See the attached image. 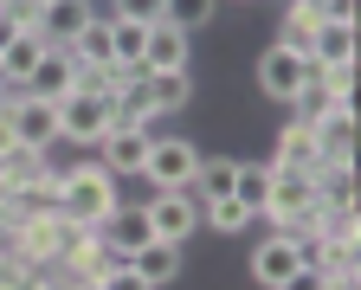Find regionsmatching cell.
Returning a JSON list of instances; mask_svg holds the SVG:
<instances>
[{
	"label": "cell",
	"instance_id": "1",
	"mask_svg": "<svg viewBox=\"0 0 361 290\" xmlns=\"http://www.w3.org/2000/svg\"><path fill=\"white\" fill-rule=\"evenodd\" d=\"M116 200V174L104 162H78V168H59V213L65 219H84V226H97Z\"/></svg>",
	"mask_w": 361,
	"mask_h": 290
},
{
	"label": "cell",
	"instance_id": "2",
	"mask_svg": "<svg viewBox=\"0 0 361 290\" xmlns=\"http://www.w3.org/2000/svg\"><path fill=\"white\" fill-rule=\"evenodd\" d=\"M310 78H316V59L310 52H290V45H264L258 65H252V84H258L264 104H290Z\"/></svg>",
	"mask_w": 361,
	"mask_h": 290
},
{
	"label": "cell",
	"instance_id": "3",
	"mask_svg": "<svg viewBox=\"0 0 361 290\" xmlns=\"http://www.w3.org/2000/svg\"><path fill=\"white\" fill-rule=\"evenodd\" d=\"M110 123H116V104H110V97H97V90H65L59 97V142L97 149Z\"/></svg>",
	"mask_w": 361,
	"mask_h": 290
},
{
	"label": "cell",
	"instance_id": "4",
	"mask_svg": "<svg viewBox=\"0 0 361 290\" xmlns=\"http://www.w3.org/2000/svg\"><path fill=\"white\" fill-rule=\"evenodd\" d=\"M149 226L155 238H174V246H188V238L200 232V200H194V187H149Z\"/></svg>",
	"mask_w": 361,
	"mask_h": 290
},
{
	"label": "cell",
	"instance_id": "5",
	"mask_svg": "<svg viewBox=\"0 0 361 290\" xmlns=\"http://www.w3.org/2000/svg\"><path fill=\"white\" fill-rule=\"evenodd\" d=\"M194 168H200V142L194 135H155L149 162H142V181L149 187H194Z\"/></svg>",
	"mask_w": 361,
	"mask_h": 290
},
{
	"label": "cell",
	"instance_id": "6",
	"mask_svg": "<svg viewBox=\"0 0 361 290\" xmlns=\"http://www.w3.org/2000/svg\"><path fill=\"white\" fill-rule=\"evenodd\" d=\"M316 174H297V168H271V187H264V219L284 226V219H316Z\"/></svg>",
	"mask_w": 361,
	"mask_h": 290
},
{
	"label": "cell",
	"instance_id": "7",
	"mask_svg": "<svg viewBox=\"0 0 361 290\" xmlns=\"http://www.w3.org/2000/svg\"><path fill=\"white\" fill-rule=\"evenodd\" d=\"M7 110H13V129H20V142H26V149L52 155V142H59V104H52V97L7 90Z\"/></svg>",
	"mask_w": 361,
	"mask_h": 290
},
{
	"label": "cell",
	"instance_id": "8",
	"mask_svg": "<svg viewBox=\"0 0 361 290\" xmlns=\"http://www.w3.org/2000/svg\"><path fill=\"white\" fill-rule=\"evenodd\" d=\"M149 142H155V123H110L104 129V168L123 181V174H142V162H149Z\"/></svg>",
	"mask_w": 361,
	"mask_h": 290
},
{
	"label": "cell",
	"instance_id": "9",
	"mask_svg": "<svg viewBox=\"0 0 361 290\" xmlns=\"http://www.w3.org/2000/svg\"><path fill=\"white\" fill-rule=\"evenodd\" d=\"M310 129V142H316V155H323V168H336V162H355V110L348 104H329L316 123H303Z\"/></svg>",
	"mask_w": 361,
	"mask_h": 290
},
{
	"label": "cell",
	"instance_id": "10",
	"mask_svg": "<svg viewBox=\"0 0 361 290\" xmlns=\"http://www.w3.org/2000/svg\"><path fill=\"white\" fill-rule=\"evenodd\" d=\"M97 238L116 252V258H129V252H142L149 238H155V226H149V207H110L104 219H97Z\"/></svg>",
	"mask_w": 361,
	"mask_h": 290
},
{
	"label": "cell",
	"instance_id": "11",
	"mask_svg": "<svg viewBox=\"0 0 361 290\" xmlns=\"http://www.w3.org/2000/svg\"><path fill=\"white\" fill-rule=\"evenodd\" d=\"M78 84V59L65 52V45H45V59L26 71V84H13V90H26V97H52V104H59V97Z\"/></svg>",
	"mask_w": 361,
	"mask_h": 290
},
{
	"label": "cell",
	"instance_id": "12",
	"mask_svg": "<svg viewBox=\"0 0 361 290\" xmlns=\"http://www.w3.org/2000/svg\"><path fill=\"white\" fill-rule=\"evenodd\" d=\"M194 32H180L168 20L149 26V45H142V71H194V52H188Z\"/></svg>",
	"mask_w": 361,
	"mask_h": 290
},
{
	"label": "cell",
	"instance_id": "13",
	"mask_svg": "<svg viewBox=\"0 0 361 290\" xmlns=\"http://www.w3.org/2000/svg\"><path fill=\"white\" fill-rule=\"evenodd\" d=\"M297 265H303V258H297L290 238H284V232H264V238H258V252H252V284H258V290H278Z\"/></svg>",
	"mask_w": 361,
	"mask_h": 290
},
{
	"label": "cell",
	"instance_id": "14",
	"mask_svg": "<svg viewBox=\"0 0 361 290\" xmlns=\"http://www.w3.org/2000/svg\"><path fill=\"white\" fill-rule=\"evenodd\" d=\"M142 97L155 116H180L194 104V71H142Z\"/></svg>",
	"mask_w": 361,
	"mask_h": 290
},
{
	"label": "cell",
	"instance_id": "15",
	"mask_svg": "<svg viewBox=\"0 0 361 290\" xmlns=\"http://www.w3.org/2000/svg\"><path fill=\"white\" fill-rule=\"evenodd\" d=\"M180 265H188V258H180V246H174V238H149V246H142V252H129V271H135V277H142L149 290H161V284H174V277H180Z\"/></svg>",
	"mask_w": 361,
	"mask_h": 290
},
{
	"label": "cell",
	"instance_id": "16",
	"mask_svg": "<svg viewBox=\"0 0 361 290\" xmlns=\"http://www.w3.org/2000/svg\"><path fill=\"white\" fill-rule=\"evenodd\" d=\"M90 13H97L90 0H45V7H39V32H45V45H71V39L84 32Z\"/></svg>",
	"mask_w": 361,
	"mask_h": 290
},
{
	"label": "cell",
	"instance_id": "17",
	"mask_svg": "<svg viewBox=\"0 0 361 290\" xmlns=\"http://www.w3.org/2000/svg\"><path fill=\"white\" fill-rule=\"evenodd\" d=\"M45 59V32H13L0 45V84H26V71Z\"/></svg>",
	"mask_w": 361,
	"mask_h": 290
},
{
	"label": "cell",
	"instance_id": "18",
	"mask_svg": "<svg viewBox=\"0 0 361 290\" xmlns=\"http://www.w3.org/2000/svg\"><path fill=\"white\" fill-rule=\"evenodd\" d=\"M310 59L316 65H348L355 59V20H323L310 39Z\"/></svg>",
	"mask_w": 361,
	"mask_h": 290
},
{
	"label": "cell",
	"instance_id": "19",
	"mask_svg": "<svg viewBox=\"0 0 361 290\" xmlns=\"http://www.w3.org/2000/svg\"><path fill=\"white\" fill-rule=\"evenodd\" d=\"M271 168H297V174H316V168H323V155H316V142H310V129H303V123H284Z\"/></svg>",
	"mask_w": 361,
	"mask_h": 290
},
{
	"label": "cell",
	"instance_id": "20",
	"mask_svg": "<svg viewBox=\"0 0 361 290\" xmlns=\"http://www.w3.org/2000/svg\"><path fill=\"white\" fill-rule=\"evenodd\" d=\"M316 26H323V13H316L310 0H284V20H278V39H271V45H290V52H310Z\"/></svg>",
	"mask_w": 361,
	"mask_h": 290
},
{
	"label": "cell",
	"instance_id": "21",
	"mask_svg": "<svg viewBox=\"0 0 361 290\" xmlns=\"http://www.w3.org/2000/svg\"><path fill=\"white\" fill-rule=\"evenodd\" d=\"M65 52H71L78 65H116V59H110V13H90L84 32L65 45Z\"/></svg>",
	"mask_w": 361,
	"mask_h": 290
},
{
	"label": "cell",
	"instance_id": "22",
	"mask_svg": "<svg viewBox=\"0 0 361 290\" xmlns=\"http://www.w3.org/2000/svg\"><path fill=\"white\" fill-rule=\"evenodd\" d=\"M264 187H271V162H233V200L252 219L264 213Z\"/></svg>",
	"mask_w": 361,
	"mask_h": 290
},
{
	"label": "cell",
	"instance_id": "23",
	"mask_svg": "<svg viewBox=\"0 0 361 290\" xmlns=\"http://www.w3.org/2000/svg\"><path fill=\"white\" fill-rule=\"evenodd\" d=\"M233 193V155H200L194 168V200H226Z\"/></svg>",
	"mask_w": 361,
	"mask_h": 290
},
{
	"label": "cell",
	"instance_id": "24",
	"mask_svg": "<svg viewBox=\"0 0 361 290\" xmlns=\"http://www.w3.org/2000/svg\"><path fill=\"white\" fill-rule=\"evenodd\" d=\"M142 45H149V26L110 13V59H116V65H142Z\"/></svg>",
	"mask_w": 361,
	"mask_h": 290
},
{
	"label": "cell",
	"instance_id": "25",
	"mask_svg": "<svg viewBox=\"0 0 361 290\" xmlns=\"http://www.w3.org/2000/svg\"><path fill=\"white\" fill-rule=\"evenodd\" d=\"M213 13H219V0H161V20H168V26H180V32L213 26Z\"/></svg>",
	"mask_w": 361,
	"mask_h": 290
},
{
	"label": "cell",
	"instance_id": "26",
	"mask_svg": "<svg viewBox=\"0 0 361 290\" xmlns=\"http://www.w3.org/2000/svg\"><path fill=\"white\" fill-rule=\"evenodd\" d=\"M200 226H213V232H245L252 226V213L226 193V200H200Z\"/></svg>",
	"mask_w": 361,
	"mask_h": 290
},
{
	"label": "cell",
	"instance_id": "27",
	"mask_svg": "<svg viewBox=\"0 0 361 290\" xmlns=\"http://www.w3.org/2000/svg\"><path fill=\"white\" fill-rule=\"evenodd\" d=\"M316 84H323L336 104H348V110H355V59H348V65H316Z\"/></svg>",
	"mask_w": 361,
	"mask_h": 290
},
{
	"label": "cell",
	"instance_id": "28",
	"mask_svg": "<svg viewBox=\"0 0 361 290\" xmlns=\"http://www.w3.org/2000/svg\"><path fill=\"white\" fill-rule=\"evenodd\" d=\"M116 20H135V26H155L161 20V0H110Z\"/></svg>",
	"mask_w": 361,
	"mask_h": 290
},
{
	"label": "cell",
	"instance_id": "29",
	"mask_svg": "<svg viewBox=\"0 0 361 290\" xmlns=\"http://www.w3.org/2000/svg\"><path fill=\"white\" fill-rule=\"evenodd\" d=\"M90 290H149V284H142V277H135L129 265H110L104 277H90Z\"/></svg>",
	"mask_w": 361,
	"mask_h": 290
},
{
	"label": "cell",
	"instance_id": "30",
	"mask_svg": "<svg viewBox=\"0 0 361 290\" xmlns=\"http://www.w3.org/2000/svg\"><path fill=\"white\" fill-rule=\"evenodd\" d=\"M13 90V84H7ZM26 149V142H20V129H13V110H7V97H0V162H7V155H20Z\"/></svg>",
	"mask_w": 361,
	"mask_h": 290
},
{
	"label": "cell",
	"instance_id": "31",
	"mask_svg": "<svg viewBox=\"0 0 361 290\" xmlns=\"http://www.w3.org/2000/svg\"><path fill=\"white\" fill-rule=\"evenodd\" d=\"M278 290H323V271H316V265H297V271H290Z\"/></svg>",
	"mask_w": 361,
	"mask_h": 290
},
{
	"label": "cell",
	"instance_id": "32",
	"mask_svg": "<svg viewBox=\"0 0 361 290\" xmlns=\"http://www.w3.org/2000/svg\"><path fill=\"white\" fill-rule=\"evenodd\" d=\"M323 20H355V0H310Z\"/></svg>",
	"mask_w": 361,
	"mask_h": 290
},
{
	"label": "cell",
	"instance_id": "33",
	"mask_svg": "<svg viewBox=\"0 0 361 290\" xmlns=\"http://www.w3.org/2000/svg\"><path fill=\"white\" fill-rule=\"evenodd\" d=\"M239 7H252V0H239Z\"/></svg>",
	"mask_w": 361,
	"mask_h": 290
}]
</instances>
